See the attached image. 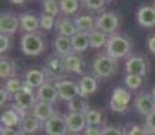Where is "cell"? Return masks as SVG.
I'll return each instance as SVG.
<instances>
[{"label": "cell", "instance_id": "cell-1", "mask_svg": "<svg viewBox=\"0 0 155 135\" xmlns=\"http://www.w3.org/2000/svg\"><path fill=\"white\" fill-rule=\"evenodd\" d=\"M132 52L130 38L122 34H112L106 45V53L114 60L124 58Z\"/></svg>", "mask_w": 155, "mask_h": 135}, {"label": "cell", "instance_id": "cell-2", "mask_svg": "<svg viewBox=\"0 0 155 135\" xmlns=\"http://www.w3.org/2000/svg\"><path fill=\"white\" fill-rule=\"evenodd\" d=\"M14 102L15 103L12 104V108L16 109L20 113V115L24 118L28 115L29 110L34 109L35 104L37 103V97L35 96L32 88L24 83L22 89L16 94H14Z\"/></svg>", "mask_w": 155, "mask_h": 135}, {"label": "cell", "instance_id": "cell-3", "mask_svg": "<svg viewBox=\"0 0 155 135\" xmlns=\"http://www.w3.org/2000/svg\"><path fill=\"white\" fill-rule=\"evenodd\" d=\"M20 47L26 56H38L45 50V41L40 32H25L20 40Z\"/></svg>", "mask_w": 155, "mask_h": 135}, {"label": "cell", "instance_id": "cell-4", "mask_svg": "<svg viewBox=\"0 0 155 135\" xmlns=\"http://www.w3.org/2000/svg\"><path fill=\"white\" fill-rule=\"evenodd\" d=\"M118 70L117 60L112 58L107 53L98 55L93 61V72L99 78H109Z\"/></svg>", "mask_w": 155, "mask_h": 135}, {"label": "cell", "instance_id": "cell-5", "mask_svg": "<svg viewBox=\"0 0 155 135\" xmlns=\"http://www.w3.org/2000/svg\"><path fill=\"white\" fill-rule=\"evenodd\" d=\"M44 72H45L46 77L60 81V78L64 74V72H66L63 57L60 56L56 52L52 53V55H50L45 61Z\"/></svg>", "mask_w": 155, "mask_h": 135}, {"label": "cell", "instance_id": "cell-6", "mask_svg": "<svg viewBox=\"0 0 155 135\" xmlns=\"http://www.w3.org/2000/svg\"><path fill=\"white\" fill-rule=\"evenodd\" d=\"M120 19L113 11H104L99 16L96 18V29L106 32V34H114L115 30L119 28Z\"/></svg>", "mask_w": 155, "mask_h": 135}, {"label": "cell", "instance_id": "cell-7", "mask_svg": "<svg viewBox=\"0 0 155 135\" xmlns=\"http://www.w3.org/2000/svg\"><path fill=\"white\" fill-rule=\"evenodd\" d=\"M129 102H130V93L124 88H114L112 92V97L109 100L110 109L118 113H123L128 109Z\"/></svg>", "mask_w": 155, "mask_h": 135}, {"label": "cell", "instance_id": "cell-8", "mask_svg": "<svg viewBox=\"0 0 155 135\" xmlns=\"http://www.w3.org/2000/svg\"><path fill=\"white\" fill-rule=\"evenodd\" d=\"M44 129L47 135H67L70 133L66 118L61 114H55L44 123Z\"/></svg>", "mask_w": 155, "mask_h": 135}, {"label": "cell", "instance_id": "cell-9", "mask_svg": "<svg viewBox=\"0 0 155 135\" xmlns=\"http://www.w3.org/2000/svg\"><path fill=\"white\" fill-rule=\"evenodd\" d=\"M55 87L58 93V98L62 100L70 102L76 97H80V87L73 81H67V79L56 81Z\"/></svg>", "mask_w": 155, "mask_h": 135}, {"label": "cell", "instance_id": "cell-10", "mask_svg": "<svg viewBox=\"0 0 155 135\" xmlns=\"http://www.w3.org/2000/svg\"><path fill=\"white\" fill-rule=\"evenodd\" d=\"M20 28L19 16L9 11H4L0 15V32L12 35L15 34Z\"/></svg>", "mask_w": 155, "mask_h": 135}, {"label": "cell", "instance_id": "cell-11", "mask_svg": "<svg viewBox=\"0 0 155 135\" xmlns=\"http://www.w3.org/2000/svg\"><path fill=\"white\" fill-rule=\"evenodd\" d=\"M66 118V123L68 127L70 133H80L83 131L87 127V121H86V114L84 113H68L67 115H64Z\"/></svg>", "mask_w": 155, "mask_h": 135}, {"label": "cell", "instance_id": "cell-12", "mask_svg": "<svg viewBox=\"0 0 155 135\" xmlns=\"http://www.w3.org/2000/svg\"><path fill=\"white\" fill-rule=\"evenodd\" d=\"M42 124H44L42 121L38 120L32 114L26 115V117H24L22 120H21V123L19 125V131L22 135H32L42 128Z\"/></svg>", "mask_w": 155, "mask_h": 135}, {"label": "cell", "instance_id": "cell-13", "mask_svg": "<svg viewBox=\"0 0 155 135\" xmlns=\"http://www.w3.org/2000/svg\"><path fill=\"white\" fill-rule=\"evenodd\" d=\"M137 19L140 26L144 28H153L155 26V6L144 5L138 9Z\"/></svg>", "mask_w": 155, "mask_h": 135}, {"label": "cell", "instance_id": "cell-14", "mask_svg": "<svg viewBox=\"0 0 155 135\" xmlns=\"http://www.w3.org/2000/svg\"><path fill=\"white\" fill-rule=\"evenodd\" d=\"M125 71L127 73L138 74L143 77L147 73V62L140 56H132L125 62Z\"/></svg>", "mask_w": 155, "mask_h": 135}, {"label": "cell", "instance_id": "cell-15", "mask_svg": "<svg viewBox=\"0 0 155 135\" xmlns=\"http://www.w3.org/2000/svg\"><path fill=\"white\" fill-rule=\"evenodd\" d=\"M135 108L137 110L143 114V115H148L151 112L155 110V102L151 97V94L149 93H141L135 99Z\"/></svg>", "mask_w": 155, "mask_h": 135}, {"label": "cell", "instance_id": "cell-16", "mask_svg": "<svg viewBox=\"0 0 155 135\" xmlns=\"http://www.w3.org/2000/svg\"><path fill=\"white\" fill-rule=\"evenodd\" d=\"M36 97H37V100H42V102H47L52 104L57 100L58 93L55 84H51L50 82H45L40 88H37Z\"/></svg>", "mask_w": 155, "mask_h": 135}, {"label": "cell", "instance_id": "cell-17", "mask_svg": "<svg viewBox=\"0 0 155 135\" xmlns=\"http://www.w3.org/2000/svg\"><path fill=\"white\" fill-rule=\"evenodd\" d=\"M56 113H55V109L51 103H47V102H42V100H37V103L35 104L34 109H32V115L36 117L38 120H41L42 123L47 121L51 117H54Z\"/></svg>", "mask_w": 155, "mask_h": 135}, {"label": "cell", "instance_id": "cell-18", "mask_svg": "<svg viewBox=\"0 0 155 135\" xmlns=\"http://www.w3.org/2000/svg\"><path fill=\"white\" fill-rule=\"evenodd\" d=\"M20 29L25 32H37L40 28V18L31 14V12H24L19 16Z\"/></svg>", "mask_w": 155, "mask_h": 135}, {"label": "cell", "instance_id": "cell-19", "mask_svg": "<svg viewBox=\"0 0 155 135\" xmlns=\"http://www.w3.org/2000/svg\"><path fill=\"white\" fill-rule=\"evenodd\" d=\"M56 30L57 34L61 36H67V37H72L73 35H76L78 32L76 28V24L73 20H71L70 18H58L56 20Z\"/></svg>", "mask_w": 155, "mask_h": 135}, {"label": "cell", "instance_id": "cell-20", "mask_svg": "<svg viewBox=\"0 0 155 135\" xmlns=\"http://www.w3.org/2000/svg\"><path fill=\"white\" fill-rule=\"evenodd\" d=\"M54 47H55V52L62 57H66L71 55V53H73L71 37H67V36L57 35L56 38L54 40Z\"/></svg>", "mask_w": 155, "mask_h": 135}, {"label": "cell", "instance_id": "cell-21", "mask_svg": "<svg viewBox=\"0 0 155 135\" xmlns=\"http://www.w3.org/2000/svg\"><path fill=\"white\" fill-rule=\"evenodd\" d=\"M46 82V74L44 71L32 68L29 70L25 74V84H28L31 88H40Z\"/></svg>", "mask_w": 155, "mask_h": 135}, {"label": "cell", "instance_id": "cell-22", "mask_svg": "<svg viewBox=\"0 0 155 135\" xmlns=\"http://www.w3.org/2000/svg\"><path fill=\"white\" fill-rule=\"evenodd\" d=\"M64 62V68L66 72H72L77 74H82L83 73V61L81 56H78L77 53H71V55L63 57Z\"/></svg>", "mask_w": 155, "mask_h": 135}, {"label": "cell", "instance_id": "cell-23", "mask_svg": "<svg viewBox=\"0 0 155 135\" xmlns=\"http://www.w3.org/2000/svg\"><path fill=\"white\" fill-rule=\"evenodd\" d=\"M22 120V117L20 115V113L14 109V108H8L5 109L2 114V125L6 127V128H15L19 127Z\"/></svg>", "mask_w": 155, "mask_h": 135}, {"label": "cell", "instance_id": "cell-24", "mask_svg": "<svg viewBox=\"0 0 155 135\" xmlns=\"http://www.w3.org/2000/svg\"><path fill=\"white\" fill-rule=\"evenodd\" d=\"M78 87H80V97L84 98L89 94H92L97 91L98 88V82L93 76H83L80 82H78Z\"/></svg>", "mask_w": 155, "mask_h": 135}, {"label": "cell", "instance_id": "cell-25", "mask_svg": "<svg viewBox=\"0 0 155 135\" xmlns=\"http://www.w3.org/2000/svg\"><path fill=\"white\" fill-rule=\"evenodd\" d=\"M76 28L78 31L82 32H89L96 29V18L93 15H88V14H82V15H77L73 19Z\"/></svg>", "mask_w": 155, "mask_h": 135}, {"label": "cell", "instance_id": "cell-26", "mask_svg": "<svg viewBox=\"0 0 155 135\" xmlns=\"http://www.w3.org/2000/svg\"><path fill=\"white\" fill-rule=\"evenodd\" d=\"M71 41H72L73 52H83V51H86L88 47H91V45H89L88 32L78 31L76 35H73V36L71 37Z\"/></svg>", "mask_w": 155, "mask_h": 135}, {"label": "cell", "instance_id": "cell-27", "mask_svg": "<svg viewBox=\"0 0 155 135\" xmlns=\"http://www.w3.org/2000/svg\"><path fill=\"white\" fill-rule=\"evenodd\" d=\"M88 37H89V45H91L92 48H102L106 47L109 36H107L106 32L94 29L88 32Z\"/></svg>", "mask_w": 155, "mask_h": 135}, {"label": "cell", "instance_id": "cell-28", "mask_svg": "<svg viewBox=\"0 0 155 135\" xmlns=\"http://www.w3.org/2000/svg\"><path fill=\"white\" fill-rule=\"evenodd\" d=\"M16 72V66L15 62L9 57L2 56L0 58V76L2 78H12V76Z\"/></svg>", "mask_w": 155, "mask_h": 135}, {"label": "cell", "instance_id": "cell-29", "mask_svg": "<svg viewBox=\"0 0 155 135\" xmlns=\"http://www.w3.org/2000/svg\"><path fill=\"white\" fill-rule=\"evenodd\" d=\"M67 108L72 113H87L91 108L88 107V103L82 97H76L67 102Z\"/></svg>", "mask_w": 155, "mask_h": 135}, {"label": "cell", "instance_id": "cell-30", "mask_svg": "<svg viewBox=\"0 0 155 135\" xmlns=\"http://www.w3.org/2000/svg\"><path fill=\"white\" fill-rule=\"evenodd\" d=\"M60 2V9L63 14H76L78 11L80 4L81 2L80 0H58Z\"/></svg>", "mask_w": 155, "mask_h": 135}, {"label": "cell", "instance_id": "cell-31", "mask_svg": "<svg viewBox=\"0 0 155 135\" xmlns=\"http://www.w3.org/2000/svg\"><path fill=\"white\" fill-rule=\"evenodd\" d=\"M42 6H44V12L54 18L57 16L58 12L61 11L58 0H42Z\"/></svg>", "mask_w": 155, "mask_h": 135}, {"label": "cell", "instance_id": "cell-32", "mask_svg": "<svg viewBox=\"0 0 155 135\" xmlns=\"http://www.w3.org/2000/svg\"><path fill=\"white\" fill-rule=\"evenodd\" d=\"M86 114V121H87V125H93V127H98L102 120H103V117H102V113L97 109H89Z\"/></svg>", "mask_w": 155, "mask_h": 135}, {"label": "cell", "instance_id": "cell-33", "mask_svg": "<svg viewBox=\"0 0 155 135\" xmlns=\"http://www.w3.org/2000/svg\"><path fill=\"white\" fill-rule=\"evenodd\" d=\"M3 86L5 87V89H6L9 93H11V94H16L18 92H20V91L22 89L24 83L21 82L19 78L12 77V78H9Z\"/></svg>", "mask_w": 155, "mask_h": 135}, {"label": "cell", "instance_id": "cell-34", "mask_svg": "<svg viewBox=\"0 0 155 135\" xmlns=\"http://www.w3.org/2000/svg\"><path fill=\"white\" fill-rule=\"evenodd\" d=\"M124 82L125 84L132 88V89H137L143 84V77L138 76V74H132V73H127V76L124 77Z\"/></svg>", "mask_w": 155, "mask_h": 135}, {"label": "cell", "instance_id": "cell-35", "mask_svg": "<svg viewBox=\"0 0 155 135\" xmlns=\"http://www.w3.org/2000/svg\"><path fill=\"white\" fill-rule=\"evenodd\" d=\"M38 18H40V28L44 29V30H51L56 25L55 18L48 15V14H46V12L41 14Z\"/></svg>", "mask_w": 155, "mask_h": 135}, {"label": "cell", "instance_id": "cell-36", "mask_svg": "<svg viewBox=\"0 0 155 135\" xmlns=\"http://www.w3.org/2000/svg\"><path fill=\"white\" fill-rule=\"evenodd\" d=\"M81 4L91 10H101L107 4V0H80Z\"/></svg>", "mask_w": 155, "mask_h": 135}, {"label": "cell", "instance_id": "cell-37", "mask_svg": "<svg viewBox=\"0 0 155 135\" xmlns=\"http://www.w3.org/2000/svg\"><path fill=\"white\" fill-rule=\"evenodd\" d=\"M11 44H12L11 35H8V34L0 35V52H2V55H4L6 51L11 48Z\"/></svg>", "mask_w": 155, "mask_h": 135}, {"label": "cell", "instance_id": "cell-38", "mask_svg": "<svg viewBox=\"0 0 155 135\" xmlns=\"http://www.w3.org/2000/svg\"><path fill=\"white\" fill-rule=\"evenodd\" d=\"M144 128L148 130V133L155 134V110L145 117V127Z\"/></svg>", "mask_w": 155, "mask_h": 135}, {"label": "cell", "instance_id": "cell-39", "mask_svg": "<svg viewBox=\"0 0 155 135\" xmlns=\"http://www.w3.org/2000/svg\"><path fill=\"white\" fill-rule=\"evenodd\" d=\"M11 99V93H9L4 86H2L0 88V105L4 107L6 103H9Z\"/></svg>", "mask_w": 155, "mask_h": 135}, {"label": "cell", "instance_id": "cell-40", "mask_svg": "<svg viewBox=\"0 0 155 135\" xmlns=\"http://www.w3.org/2000/svg\"><path fill=\"white\" fill-rule=\"evenodd\" d=\"M102 135H123V131L117 127H104L102 129Z\"/></svg>", "mask_w": 155, "mask_h": 135}, {"label": "cell", "instance_id": "cell-41", "mask_svg": "<svg viewBox=\"0 0 155 135\" xmlns=\"http://www.w3.org/2000/svg\"><path fill=\"white\" fill-rule=\"evenodd\" d=\"M128 135H149L148 130L143 127H139V125H133L128 131Z\"/></svg>", "mask_w": 155, "mask_h": 135}, {"label": "cell", "instance_id": "cell-42", "mask_svg": "<svg viewBox=\"0 0 155 135\" xmlns=\"http://www.w3.org/2000/svg\"><path fill=\"white\" fill-rule=\"evenodd\" d=\"M83 131H84V135H102V129L93 125H87Z\"/></svg>", "mask_w": 155, "mask_h": 135}, {"label": "cell", "instance_id": "cell-43", "mask_svg": "<svg viewBox=\"0 0 155 135\" xmlns=\"http://www.w3.org/2000/svg\"><path fill=\"white\" fill-rule=\"evenodd\" d=\"M0 135H22L19 130H15L14 128H6L2 125V133Z\"/></svg>", "mask_w": 155, "mask_h": 135}, {"label": "cell", "instance_id": "cell-44", "mask_svg": "<svg viewBox=\"0 0 155 135\" xmlns=\"http://www.w3.org/2000/svg\"><path fill=\"white\" fill-rule=\"evenodd\" d=\"M147 45H148V48L151 53H154L155 55V35H151L149 38H148V41H147Z\"/></svg>", "mask_w": 155, "mask_h": 135}, {"label": "cell", "instance_id": "cell-45", "mask_svg": "<svg viewBox=\"0 0 155 135\" xmlns=\"http://www.w3.org/2000/svg\"><path fill=\"white\" fill-rule=\"evenodd\" d=\"M9 2H11L12 4H22V3H25V2H26V0H9Z\"/></svg>", "mask_w": 155, "mask_h": 135}, {"label": "cell", "instance_id": "cell-46", "mask_svg": "<svg viewBox=\"0 0 155 135\" xmlns=\"http://www.w3.org/2000/svg\"><path fill=\"white\" fill-rule=\"evenodd\" d=\"M150 94H151V97H153V99H154V102H155V87L153 88V91H151Z\"/></svg>", "mask_w": 155, "mask_h": 135}]
</instances>
